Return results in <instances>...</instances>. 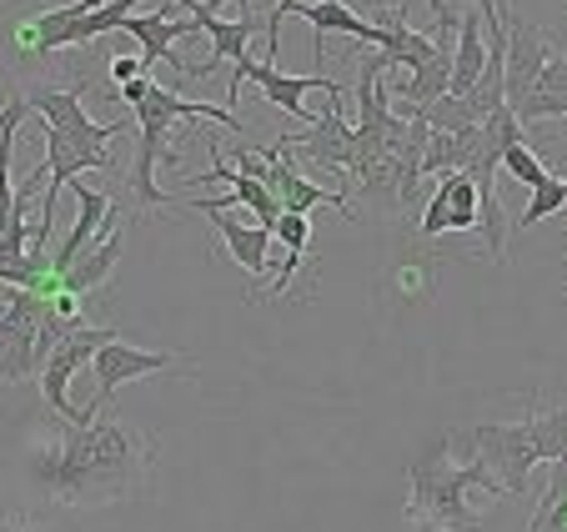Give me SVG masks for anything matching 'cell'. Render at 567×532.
<instances>
[{"label": "cell", "instance_id": "cell-1", "mask_svg": "<svg viewBox=\"0 0 567 532\" xmlns=\"http://www.w3.org/2000/svg\"><path fill=\"white\" fill-rule=\"evenodd\" d=\"M151 437L126 417H106L91 427H65L61 442L31 462L35 488L65 508H106L146 482Z\"/></svg>", "mask_w": 567, "mask_h": 532}, {"label": "cell", "instance_id": "cell-2", "mask_svg": "<svg viewBox=\"0 0 567 532\" xmlns=\"http://www.w3.org/2000/svg\"><path fill=\"white\" fill-rule=\"evenodd\" d=\"M452 442L457 437H432L427 448L412 458L408 468V522H447V528H477L482 532V512L467 508V492L482 488L487 498H507L497 488V478L487 472V462L472 452L467 462H452Z\"/></svg>", "mask_w": 567, "mask_h": 532}, {"label": "cell", "instance_id": "cell-3", "mask_svg": "<svg viewBox=\"0 0 567 532\" xmlns=\"http://www.w3.org/2000/svg\"><path fill=\"white\" fill-rule=\"evenodd\" d=\"M106 341H116V331L96 327V321H81V327H75L61 347H51V357L41 362V392H45V407H51L55 422H65V427H91V422H96L86 407L71 402V377L81 372V367H86V357H96Z\"/></svg>", "mask_w": 567, "mask_h": 532}, {"label": "cell", "instance_id": "cell-4", "mask_svg": "<svg viewBox=\"0 0 567 532\" xmlns=\"http://www.w3.org/2000/svg\"><path fill=\"white\" fill-rule=\"evenodd\" d=\"M472 452L487 462V472L497 478V488L507 498H527V478L537 468V448L527 437V422H487V427H472L467 432Z\"/></svg>", "mask_w": 567, "mask_h": 532}, {"label": "cell", "instance_id": "cell-5", "mask_svg": "<svg viewBox=\"0 0 567 532\" xmlns=\"http://www.w3.org/2000/svg\"><path fill=\"white\" fill-rule=\"evenodd\" d=\"M41 146H45V206H41V222L45 232H55V192L71 186L75 176L86 171H111V151L101 141H86V136H71V131H55V126H41Z\"/></svg>", "mask_w": 567, "mask_h": 532}, {"label": "cell", "instance_id": "cell-6", "mask_svg": "<svg viewBox=\"0 0 567 532\" xmlns=\"http://www.w3.org/2000/svg\"><path fill=\"white\" fill-rule=\"evenodd\" d=\"M342 106H347V96H332V106L321 111L301 136H291V146H297L301 161H311V166H321V171H337L347 182V171L357 166V126H347Z\"/></svg>", "mask_w": 567, "mask_h": 532}, {"label": "cell", "instance_id": "cell-7", "mask_svg": "<svg viewBox=\"0 0 567 532\" xmlns=\"http://www.w3.org/2000/svg\"><path fill=\"white\" fill-rule=\"evenodd\" d=\"M482 226V186L472 182L467 171H447L432 182V202L422 206V226L417 232L442 236V232H477Z\"/></svg>", "mask_w": 567, "mask_h": 532}, {"label": "cell", "instance_id": "cell-8", "mask_svg": "<svg viewBox=\"0 0 567 532\" xmlns=\"http://www.w3.org/2000/svg\"><path fill=\"white\" fill-rule=\"evenodd\" d=\"M96 362V397L86 402V412L96 417L101 407L116 397V387L136 382V377H151V372H166V367H176L172 351H146V347H131V341H106V347L91 357Z\"/></svg>", "mask_w": 567, "mask_h": 532}, {"label": "cell", "instance_id": "cell-9", "mask_svg": "<svg viewBox=\"0 0 567 532\" xmlns=\"http://www.w3.org/2000/svg\"><path fill=\"white\" fill-rule=\"evenodd\" d=\"M503 21H507V106L517 111L537 91V75H543V65L553 61L557 51H553V41H547L533 21H523L517 11H507Z\"/></svg>", "mask_w": 567, "mask_h": 532}, {"label": "cell", "instance_id": "cell-10", "mask_svg": "<svg viewBox=\"0 0 567 532\" xmlns=\"http://www.w3.org/2000/svg\"><path fill=\"white\" fill-rule=\"evenodd\" d=\"M247 81H257L261 85V96H267V106H277V111H287V116H301L311 126V111L301 106L307 101V91H317V85H337V81H327V75H287V71H277V61H241L236 65V75H231V101L226 106H236V96H241V85Z\"/></svg>", "mask_w": 567, "mask_h": 532}, {"label": "cell", "instance_id": "cell-11", "mask_svg": "<svg viewBox=\"0 0 567 532\" xmlns=\"http://www.w3.org/2000/svg\"><path fill=\"white\" fill-rule=\"evenodd\" d=\"M31 101V111H41V121L45 126H55V131H71V136H86V141H116V136H126V121H111V126H96V121L86 116V85H71V91H35V96H25Z\"/></svg>", "mask_w": 567, "mask_h": 532}, {"label": "cell", "instance_id": "cell-12", "mask_svg": "<svg viewBox=\"0 0 567 532\" xmlns=\"http://www.w3.org/2000/svg\"><path fill=\"white\" fill-rule=\"evenodd\" d=\"M75 202H81V216H75V226H71V236L61 242V252L51 256V272H55V282L65 277L75 266V256L81 252H91V246L106 236V222H111V196L106 192H96V186H86V176H75Z\"/></svg>", "mask_w": 567, "mask_h": 532}, {"label": "cell", "instance_id": "cell-13", "mask_svg": "<svg viewBox=\"0 0 567 532\" xmlns=\"http://www.w3.org/2000/svg\"><path fill=\"white\" fill-rule=\"evenodd\" d=\"M372 25H377V55H382L386 65H408V71H417V65H427L432 55H437V35L412 31V21H408L402 6H382V11L372 16Z\"/></svg>", "mask_w": 567, "mask_h": 532}, {"label": "cell", "instance_id": "cell-14", "mask_svg": "<svg viewBox=\"0 0 567 532\" xmlns=\"http://www.w3.org/2000/svg\"><path fill=\"white\" fill-rule=\"evenodd\" d=\"M172 6H182V11L202 25L206 41H212V55L202 61V75H216L221 61L241 65L251 55V35H257L261 21H216V11H206V0H172Z\"/></svg>", "mask_w": 567, "mask_h": 532}, {"label": "cell", "instance_id": "cell-15", "mask_svg": "<svg viewBox=\"0 0 567 532\" xmlns=\"http://www.w3.org/2000/svg\"><path fill=\"white\" fill-rule=\"evenodd\" d=\"M206 222L216 226V236L226 242L231 262L247 272V277H261L271 266V226H261L257 216H231V212H206Z\"/></svg>", "mask_w": 567, "mask_h": 532}, {"label": "cell", "instance_id": "cell-16", "mask_svg": "<svg viewBox=\"0 0 567 532\" xmlns=\"http://www.w3.org/2000/svg\"><path fill=\"white\" fill-rule=\"evenodd\" d=\"M121 246H126V242H121V206H116V212H111V222H106V236H101L91 252L75 256V266L61 277V291H71V297H81V301H86L91 291H101L111 277H116Z\"/></svg>", "mask_w": 567, "mask_h": 532}, {"label": "cell", "instance_id": "cell-17", "mask_svg": "<svg viewBox=\"0 0 567 532\" xmlns=\"http://www.w3.org/2000/svg\"><path fill=\"white\" fill-rule=\"evenodd\" d=\"M126 35H136L141 41V65L151 61H166L182 71V55H176V41H186V35H202V25L186 16V21H172L166 11H151V16H126V25H121Z\"/></svg>", "mask_w": 567, "mask_h": 532}, {"label": "cell", "instance_id": "cell-18", "mask_svg": "<svg viewBox=\"0 0 567 532\" xmlns=\"http://www.w3.org/2000/svg\"><path fill=\"white\" fill-rule=\"evenodd\" d=\"M482 156V126L472 131H432L427 136V151H422V182H437L447 171H472Z\"/></svg>", "mask_w": 567, "mask_h": 532}, {"label": "cell", "instance_id": "cell-19", "mask_svg": "<svg viewBox=\"0 0 567 532\" xmlns=\"http://www.w3.org/2000/svg\"><path fill=\"white\" fill-rule=\"evenodd\" d=\"M41 377V347H35V331L21 327L16 317H0V382H31Z\"/></svg>", "mask_w": 567, "mask_h": 532}, {"label": "cell", "instance_id": "cell-20", "mask_svg": "<svg viewBox=\"0 0 567 532\" xmlns=\"http://www.w3.org/2000/svg\"><path fill=\"white\" fill-rule=\"evenodd\" d=\"M487 71V41H482V16H462L457 21V51H452V91L447 96H467Z\"/></svg>", "mask_w": 567, "mask_h": 532}, {"label": "cell", "instance_id": "cell-21", "mask_svg": "<svg viewBox=\"0 0 567 532\" xmlns=\"http://www.w3.org/2000/svg\"><path fill=\"white\" fill-rule=\"evenodd\" d=\"M527 437L537 448V462H557L567 452V407H527Z\"/></svg>", "mask_w": 567, "mask_h": 532}, {"label": "cell", "instance_id": "cell-22", "mask_svg": "<svg viewBox=\"0 0 567 532\" xmlns=\"http://www.w3.org/2000/svg\"><path fill=\"white\" fill-rule=\"evenodd\" d=\"M131 11H136V0H106V6H101V11H91L86 21L65 25V31L55 35L51 51H65V45H86V41H96V35H106V31H121Z\"/></svg>", "mask_w": 567, "mask_h": 532}, {"label": "cell", "instance_id": "cell-23", "mask_svg": "<svg viewBox=\"0 0 567 532\" xmlns=\"http://www.w3.org/2000/svg\"><path fill=\"white\" fill-rule=\"evenodd\" d=\"M563 206H567V186H563V176H547L543 186H533V192H527V206H523V216H517L513 232H527V226H543L547 216H557Z\"/></svg>", "mask_w": 567, "mask_h": 532}, {"label": "cell", "instance_id": "cell-24", "mask_svg": "<svg viewBox=\"0 0 567 532\" xmlns=\"http://www.w3.org/2000/svg\"><path fill=\"white\" fill-rule=\"evenodd\" d=\"M503 171H507V176H517V182H523L527 192H533V186H543L547 176H553V171L543 166V156H537V151L527 146V136H523V141H513V146L503 151Z\"/></svg>", "mask_w": 567, "mask_h": 532}, {"label": "cell", "instance_id": "cell-25", "mask_svg": "<svg viewBox=\"0 0 567 532\" xmlns=\"http://www.w3.org/2000/svg\"><path fill=\"white\" fill-rule=\"evenodd\" d=\"M557 508H567V452L557 462H547V492L533 518H547V512H557Z\"/></svg>", "mask_w": 567, "mask_h": 532}, {"label": "cell", "instance_id": "cell-26", "mask_svg": "<svg viewBox=\"0 0 567 532\" xmlns=\"http://www.w3.org/2000/svg\"><path fill=\"white\" fill-rule=\"evenodd\" d=\"M271 236H277L287 252H297V256H307V242H311V222L301 212H281V222L271 226Z\"/></svg>", "mask_w": 567, "mask_h": 532}, {"label": "cell", "instance_id": "cell-27", "mask_svg": "<svg viewBox=\"0 0 567 532\" xmlns=\"http://www.w3.org/2000/svg\"><path fill=\"white\" fill-rule=\"evenodd\" d=\"M136 75H146V65H141V55H116V61H111V81H116V85L136 81Z\"/></svg>", "mask_w": 567, "mask_h": 532}, {"label": "cell", "instance_id": "cell-28", "mask_svg": "<svg viewBox=\"0 0 567 532\" xmlns=\"http://www.w3.org/2000/svg\"><path fill=\"white\" fill-rule=\"evenodd\" d=\"M146 91H151V75H136V81L121 85V101H126V106H141V101H146Z\"/></svg>", "mask_w": 567, "mask_h": 532}, {"label": "cell", "instance_id": "cell-29", "mask_svg": "<svg viewBox=\"0 0 567 532\" xmlns=\"http://www.w3.org/2000/svg\"><path fill=\"white\" fill-rule=\"evenodd\" d=\"M477 11L487 16V41H493V35H503V31H507V21H503V16H497V0H477Z\"/></svg>", "mask_w": 567, "mask_h": 532}, {"label": "cell", "instance_id": "cell-30", "mask_svg": "<svg viewBox=\"0 0 567 532\" xmlns=\"http://www.w3.org/2000/svg\"><path fill=\"white\" fill-rule=\"evenodd\" d=\"M408 532H477V528H447V522H422V518H412Z\"/></svg>", "mask_w": 567, "mask_h": 532}, {"label": "cell", "instance_id": "cell-31", "mask_svg": "<svg viewBox=\"0 0 567 532\" xmlns=\"http://www.w3.org/2000/svg\"><path fill=\"white\" fill-rule=\"evenodd\" d=\"M0 532H41V528L25 522V518H0Z\"/></svg>", "mask_w": 567, "mask_h": 532}, {"label": "cell", "instance_id": "cell-32", "mask_svg": "<svg viewBox=\"0 0 567 532\" xmlns=\"http://www.w3.org/2000/svg\"><path fill=\"white\" fill-rule=\"evenodd\" d=\"M427 6H432V16H437V11H447V6H442V0H427Z\"/></svg>", "mask_w": 567, "mask_h": 532}, {"label": "cell", "instance_id": "cell-33", "mask_svg": "<svg viewBox=\"0 0 567 532\" xmlns=\"http://www.w3.org/2000/svg\"><path fill=\"white\" fill-rule=\"evenodd\" d=\"M216 6H226V0H206V11H216Z\"/></svg>", "mask_w": 567, "mask_h": 532}, {"label": "cell", "instance_id": "cell-34", "mask_svg": "<svg viewBox=\"0 0 567 532\" xmlns=\"http://www.w3.org/2000/svg\"><path fill=\"white\" fill-rule=\"evenodd\" d=\"M0 317H6V301H0Z\"/></svg>", "mask_w": 567, "mask_h": 532}, {"label": "cell", "instance_id": "cell-35", "mask_svg": "<svg viewBox=\"0 0 567 532\" xmlns=\"http://www.w3.org/2000/svg\"><path fill=\"white\" fill-rule=\"evenodd\" d=\"M563 186H567V176H563Z\"/></svg>", "mask_w": 567, "mask_h": 532}]
</instances>
